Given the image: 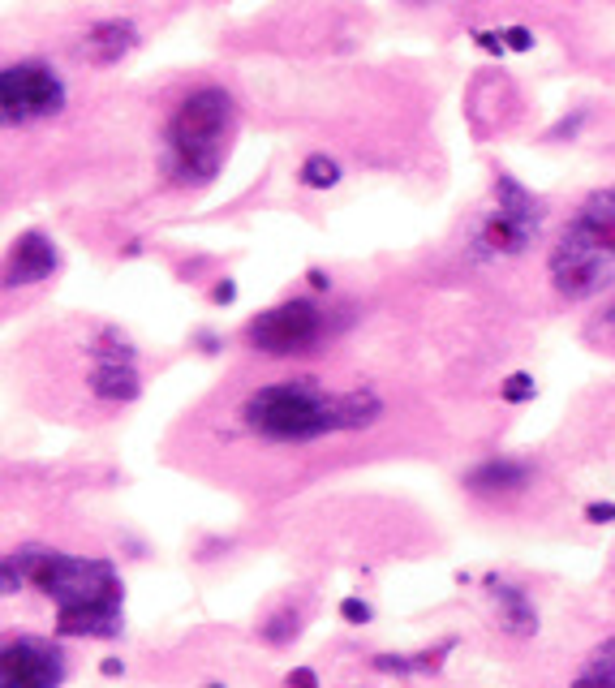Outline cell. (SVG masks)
<instances>
[{"label":"cell","mask_w":615,"mask_h":688,"mask_svg":"<svg viewBox=\"0 0 615 688\" xmlns=\"http://www.w3.org/2000/svg\"><path fill=\"white\" fill-rule=\"evenodd\" d=\"M456 637H443L435 650H422V654H375V671H388V676H435L443 667V658L452 654Z\"/></svg>","instance_id":"5bb4252c"},{"label":"cell","mask_w":615,"mask_h":688,"mask_svg":"<svg viewBox=\"0 0 615 688\" xmlns=\"http://www.w3.org/2000/svg\"><path fill=\"white\" fill-rule=\"evenodd\" d=\"M99 671H104L108 680H121L125 676V663H121V658H104V663H99Z\"/></svg>","instance_id":"d4e9b609"},{"label":"cell","mask_w":615,"mask_h":688,"mask_svg":"<svg viewBox=\"0 0 615 688\" xmlns=\"http://www.w3.org/2000/svg\"><path fill=\"white\" fill-rule=\"evenodd\" d=\"M65 650L44 637H5L0 645V688H61Z\"/></svg>","instance_id":"ba28073f"},{"label":"cell","mask_w":615,"mask_h":688,"mask_svg":"<svg viewBox=\"0 0 615 688\" xmlns=\"http://www.w3.org/2000/svg\"><path fill=\"white\" fill-rule=\"evenodd\" d=\"M615 276V258H607L603 250H594L590 241H581L572 228H564L560 241L551 250V284L555 293L568 301L594 297L603 284Z\"/></svg>","instance_id":"52a82bcc"},{"label":"cell","mask_w":615,"mask_h":688,"mask_svg":"<svg viewBox=\"0 0 615 688\" xmlns=\"http://www.w3.org/2000/svg\"><path fill=\"white\" fill-rule=\"evenodd\" d=\"M297 633H302V615H297L293 607H280L271 620L263 624V641L271 645H284V641H293Z\"/></svg>","instance_id":"2e32d148"},{"label":"cell","mask_w":615,"mask_h":688,"mask_svg":"<svg viewBox=\"0 0 615 688\" xmlns=\"http://www.w3.org/2000/svg\"><path fill=\"white\" fill-rule=\"evenodd\" d=\"M323 336V310L310 297H289L280 306L254 314L246 327V340L267 357H297L314 349Z\"/></svg>","instance_id":"8992f818"},{"label":"cell","mask_w":615,"mask_h":688,"mask_svg":"<svg viewBox=\"0 0 615 688\" xmlns=\"http://www.w3.org/2000/svg\"><path fill=\"white\" fill-rule=\"evenodd\" d=\"M486 594L495 602V620L504 633L521 637V641L538 637V611H534V602H529L525 590H517V585H508L499 577H486Z\"/></svg>","instance_id":"7c38bea8"},{"label":"cell","mask_w":615,"mask_h":688,"mask_svg":"<svg viewBox=\"0 0 615 688\" xmlns=\"http://www.w3.org/2000/svg\"><path fill=\"white\" fill-rule=\"evenodd\" d=\"M585 521H590V525H607V521H615V504H611V499H598V504L585 508Z\"/></svg>","instance_id":"7402d4cb"},{"label":"cell","mask_w":615,"mask_h":688,"mask_svg":"<svg viewBox=\"0 0 615 688\" xmlns=\"http://www.w3.org/2000/svg\"><path fill=\"white\" fill-rule=\"evenodd\" d=\"M310 284H314V289H327V284H332V280H327L323 271H310Z\"/></svg>","instance_id":"484cf974"},{"label":"cell","mask_w":615,"mask_h":688,"mask_svg":"<svg viewBox=\"0 0 615 688\" xmlns=\"http://www.w3.org/2000/svg\"><path fill=\"white\" fill-rule=\"evenodd\" d=\"M91 392L108 405H130L142 392V375L134 366V344L117 327H108L95 344V366H91Z\"/></svg>","instance_id":"9c48e42d"},{"label":"cell","mask_w":615,"mask_h":688,"mask_svg":"<svg viewBox=\"0 0 615 688\" xmlns=\"http://www.w3.org/2000/svg\"><path fill=\"white\" fill-rule=\"evenodd\" d=\"M534 392H538V383H534V375H525V370L508 375L504 387H499V396H504L508 405H525V400H534Z\"/></svg>","instance_id":"e0dca14e"},{"label":"cell","mask_w":615,"mask_h":688,"mask_svg":"<svg viewBox=\"0 0 615 688\" xmlns=\"http://www.w3.org/2000/svg\"><path fill=\"white\" fill-rule=\"evenodd\" d=\"M237 129V99L224 86H194L164 125V172L173 185L203 190L220 177Z\"/></svg>","instance_id":"3957f363"},{"label":"cell","mask_w":615,"mask_h":688,"mask_svg":"<svg viewBox=\"0 0 615 688\" xmlns=\"http://www.w3.org/2000/svg\"><path fill=\"white\" fill-rule=\"evenodd\" d=\"M9 559L56 602L61 637H121L125 585L108 559H78L48 547H22Z\"/></svg>","instance_id":"6da1fadb"},{"label":"cell","mask_w":615,"mask_h":688,"mask_svg":"<svg viewBox=\"0 0 615 688\" xmlns=\"http://www.w3.org/2000/svg\"><path fill=\"white\" fill-rule=\"evenodd\" d=\"M0 572H5V577H0V594L13 598V590H18V585L26 581V572H22L18 564H13V559H5V568H0Z\"/></svg>","instance_id":"ffe728a7"},{"label":"cell","mask_w":615,"mask_h":688,"mask_svg":"<svg viewBox=\"0 0 615 688\" xmlns=\"http://www.w3.org/2000/svg\"><path fill=\"white\" fill-rule=\"evenodd\" d=\"M207 688H224V684H207Z\"/></svg>","instance_id":"4316f807"},{"label":"cell","mask_w":615,"mask_h":688,"mask_svg":"<svg viewBox=\"0 0 615 688\" xmlns=\"http://www.w3.org/2000/svg\"><path fill=\"white\" fill-rule=\"evenodd\" d=\"M211 301H216V306H233V301H237V284L233 280H220L216 289H211Z\"/></svg>","instance_id":"cb8c5ba5"},{"label":"cell","mask_w":615,"mask_h":688,"mask_svg":"<svg viewBox=\"0 0 615 688\" xmlns=\"http://www.w3.org/2000/svg\"><path fill=\"white\" fill-rule=\"evenodd\" d=\"M284 684L289 688H319V676H314L310 667H293L289 676H284Z\"/></svg>","instance_id":"603a6c76"},{"label":"cell","mask_w":615,"mask_h":688,"mask_svg":"<svg viewBox=\"0 0 615 688\" xmlns=\"http://www.w3.org/2000/svg\"><path fill=\"white\" fill-rule=\"evenodd\" d=\"M297 181H302L306 190H336V185H340V160H332L327 151H314V155H306V160H302Z\"/></svg>","instance_id":"9a60e30c"},{"label":"cell","mask_w":615,"mask_h":688,"mask_svg":"<svg viewBox=\"0 0 615 688\" xmlns=\"http://www.w3.org/2000/svg\"><path fill=\"white\" fill-rule=\"evenodd\" d=\"M504 43H508L512 52H529V48H534V35H529L525 26H508V31H504Z\"/></svg>","instance_id":"44dd1931"},{"label":"cell","mask_w":615,"mask_h":688,"mask_svg":"<svg viewBox=\"0 0 615 688\" xmlns=\"http://www.w3.org/2000/svg\"><path fill=\"white\" fill-rule=\"evenodd\" d=\"M56 267H61V250H56V241L48 233H39V228H26V233L9 246L5 289H26V284H39V280H48Z\"/></svg>","instance_id":"30bf717a"},{"label":"cell","mask_w":615,"mask_h":688,"mask_svg":"<svg viewBox=\"0 0 615 688\" xmlns=\"http://www.w3.org/2000/svg\"><path fill=\"white\" fill-rule=\"evenodd\" d=\"M138 26L134 18H104V22H95L87 35H82V61L87 65H99V69H108V65H117L125 61L134 48H138Z\"/></svg>","instance_id":"8fae6325"},{"label":"cell","mask_w":615,"mask_h":688,"mask_svg":"<svg viewBox=\"0 0 615 688\" xmlns=\"http://www.w3.org/2000/svg\"><path fill=\"white\" fill-rule=\"evenodd\" d=\"M61 108H65V82L52 65L44 61L5 65V74H0V112H5V125L48 121Z\"/></svg>","instance_id":"5b68a950"},{"label":"cell","mask_w":615,"mask_h":688,"mask_svg":"<svg viewBox=\"0 0 615 688\" xmlns=\"http://www.w3.org/2000/svg\"><path fill=\"white\" fill-rule=\"evenodd\" d=\"M538 228H542V203L517 177L499 172L495 177V211L482 215V224L474 233V250L486 258L525 254L529 241L538 237Z\"/></svg>","instance_id":"277c9868"},{"label":"cell","mask_w":615,"mask_h":688,"mask_svg":"<svg viewBox=\"0 0 615 688\" xmlns=\"http://www.w3.org/2000/svg\"><path fill=\"white\" fill-rule=\"evenodd\" d=\"M340 615H345L349 624H370V620H375V611H370L366 598H345V602H340Z\"/></svg>","instance_id":"d6986e66"},{"label":"cell","mask_w":615,"mask_h":688,"mask_svg":"<svg viewBox=\"0 0 615 688\" xmlns=\"http://www.w3.org/2000/svg\"><path fill=\"white\" fill-rule=\"evenodd\" d=\"M572 688H615V671L585 663V671H581L577 680H572Z\"/></svg>","instance_id":"ac0fdd59"},{"label":"cell","mask_w":615,"mask_h":688,"mask_svg":"<svg viewBox=\"0 0 615 688\" xmlns=\"http://www.w3.org/2000/svg\"><path fill=\"white\" fill-rule=\"evenodd\" d=\"M379 396L370 392H345V396H327L306 379L289 383H267L259 387L241 418L254 435H263L271 443H310L336 430H362L370 422H379Z\"/></svg>","instance_id":"7a4b0ae2"},{"label":"cell","mask_w":615,"mask_h":688,"mask_svg":"<svg viewBox=\"0 0 615 688\" xmlns=\"http://www.w3.org/2000/svg\"><path fill=\"white\" fill-rule=\"evenodd\" d=\"M534 478V469L525 461H486V465H474L465 473V486L478 495H508V491H521Z\"/></svg>","instance_id":"4fadbf2b"}]
</instances>
